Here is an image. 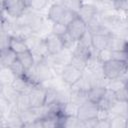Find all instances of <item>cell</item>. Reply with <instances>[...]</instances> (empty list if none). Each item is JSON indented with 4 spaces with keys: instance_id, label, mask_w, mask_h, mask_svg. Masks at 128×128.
Here are the masks:
<instances>
[{
    "instance_id": "f546056e",
    "label": "cell",
    "mask_w": 128,
    "mask_h": 128,
    "mask_svg": "<svg viewBox=\"0 0 128 128\" xmlns=\"http://www.w3.org/2000/svg\"><path fill=\"white\" fill-rule=\"evenodd\" d=\"M70 64L73 65L74 67H76L77 69L83 71V72H84V71L86 70V68H87V60L84 59V58H81V57H79V56L73 55V54H72V58H71Z\"/></svg>"
},
{
    "instance_id": "cb8c5ba5",
    "label": "cell",
    "mask_w": 128,
    "mask_h": 128,
    "mask_svg": "<svg viewBox=\"0 0 128 128\" xmlns=\"http://www.w3.org/2000/svg\"><path fill=\"white\" fill-rule=\"evenodd\" d=\"M127 116L123 115H115L111 116L109 121H110V128H126L127 127Z\"/></svg>"
},
{
    "instance_id": "5b68a950",
    "label": "cell",
    "mask_w": 128,
    "mask_h": 128,
    "mask_svg": "<svg viewBox=\"0 0 128 128\" xmlns=\"http://www.w3.org/2000/svg\"><path fill=\"white\" fill-rule=\"evenodd\" d=\"M98 110H99V106L97 103L87 100L79 106L77 116L83 121L95 119V118H97Z\"/></svg>"
},
{
    "instance_id": "484cf974",
    "label": "cell",
    "mask_w": 128,
    "mask_h": 128,
    "mask_svg": "<svg viewBox=\"0 0 128 128\" xmlns=\"http://www.w3.org/2000/svg\"><path fill=\"white\" fill-rule=\"evenodd\" d=\"M125 83H126V80L123 77H119V78H115V79H109L107 84H106V88L109 90H112L114 92H117L120 89L125 87Z\"/></svg>"
},
{
    "instance_id": "ffe728a7",
    "label": "cell",
    "mask_w": 128,
    "mask_h": 128,
    "mask_svg": "<svg viewBox=\"0 0 128 128\" xmlns=\"http://www.w3.org/2000/svg\"><path fill=\"white\" fill-rule=\"evenodd\" d=\"M109 112H110V117L111 116H115V115L127 116V114H128V101L117 100L113 104V106L110 108Z\"/></svg>"
},
{
    "instance_id": "83f0119b",
    "label": "cell",
    "mask_w": 128,
    "mask_h": 128,
    "mask_svg": "<svg viewBox=\"0 0 128 128\" xmlns=\"http://www.w3.org/2000/svg\"><path fill=\"white\" fill-rule=\"evenodd\" d=\"M28 7L34 11L40 12L46 8V6L50 3L49 0H26Z\"/></svg>"
},
{
    "instance_id": "9c48e42d",
    "label": "cell",
    "mask_w": 128,
    "mask_h": 128,
    "mask_svg": "<svg viewBox=\"0 0 128 128\" xmlns=\"http://www.w3.org/2000/svg\"><path fill=\"white\" fill-rule=\"evenodd\" d=\"M44 41L47 45V48L50 54H57L61 52L63 49H65L61 37L52 32H50L48 35L44 37Z\"/></svg>"
},
{
    "instance_id": "52a82bcc",
    "label": "cell",
    "mask_w": 128,
    "mask_h": 128,
    "mask_svg": "<svg viewBox=\"0 0 128 128\" xmlns=\"http://www.w3.org/2000/svg\"><path fill=\"white\" fill-rule=\"evenodd\" d=\"M84 72L77 69L76 67H74L73 65L71 64H67L64 69H63V72L61 74V80L69 87V86H72L73 84H75L77 81H79L81 79V77L83 76Z\"/></svg>"
},
{
    "instance_id": "7bdbcfd3",
    "label": "cell",
    "mask_w": 128,
    "mask_h": 128,
    "mask_svg": "<svg viewBox=\"0 0 128 128\" xmlns=\"http://www.w3.org/2000/svg\"><path fill=\"white\" fill-rule=\"evenodd\" d=\"M126 128H128V120H127V127Z\"/></svg>"
},
{
    "instance_id": "ab89813d",
    "label": "cell",
    "mask_w": 128,
    "mask_h": 128,
    "mask_svg": "<svg viewBox=\"0 0 128 128\" xmlns=\"http://www.w3.org/2000/svg\"><path fill=\"white\" fill-rule=\"evenodd\" d=\"M125 18H126V20L128 21V11H127V12H125Z\"/></svg>"
},
{
    "instance_id": "b9f144b4",
    "label": "cell",
    "mask_w": 128,
    "mask_h": 128,
    "mask_svg": "<svg viewBox=\"0 0 128 128\" xmlns=\"http://www.w3.org/2000/svg\"><path fill=\"white\" fill-rule=\"evenodd\" d=\"M126 64H127V67H128V59H127V61H126Z\"/></svg>"
},
{
    "instance_id": "277c9868",
    "label": "cell",
    "mask_w": 128,
    "mask_h": 128,
    "mask_svg": "<svg viewBox=\"0 0 128 128\" xmlns=\"http://www.w3.org/2000/svg\"><path fill=\"white\" fill-rule=\"evenodd\" d=\"M87 29H88L87 23L85 21H83L78 15L67 25L68 33L76 42H78L83 37V35L86 33Z\"/></svg>"
},
{
    "instance_id": "f1b7e54d",
    "label": "cell",
    "mask_w": 128,
    "mask_h": 128,
    "mask_svg": "<svg viewBox=\"0 0 128 128\" xmlns=\"http://www.w3.org/2000/svg\"><path fill=\"white\" fill-rule=\"evenodd\" d=\"M83 3H84L83 0H64L62 4L67 9H69V10H71V11H73V12L78 14V12H79L80 8L82 7Z\"/></svg>"
},
{
    "instance_id": "603a6c76",
    "label": "cell",
    "mask_w": 128,
    "mask_h": 128,
    "mask_svg": "<svg viewBox=\"0 0 128 128\" xmlns=\"http://www.w3.org/2000/svg\"><path fill=\"white\" fill-rule=\"evenodd\" d=\"M15 105H16L19 113L22 112V111L30 109L31 108V104H30L28 93H20L18 98H17V100H16Z\"/></svg>"
},
{
    "instance_id": "6da1fadb",
    "label": "cell",
    "mask_w": 128,
    "mask_h": 128,
    "mask_svg": "<svg viewBox=\"0 0 128 128\" xmlns=\"http://www.w3.org/2000/svg\"><path fill=\"white\" fill-rule=\"evenodd\" d=\"M78 14L67 9L63 4H51L48 12L47 18L52 23H62L68 25Z\"/></svg>"
},
{
    "instance_id": "ac0fdd59",
    "label": "cell",
    "mask_w": 128,
    "mask_h": 128,
    "mask_svg": "<svg viewBox=\"0 0 128 128\" xmlns=\"http://www.w3.org/2000/svg\"><path fill=\"white\" fill-rule=\"evenodd\" d=\"M17 59L24 66V68L26 70H28L31 67H33L35 65V63H36L35 58H34V55H33L32 51H30V50H27L25 52H22V53L17 54Z\"/></svg>"
},
{
    "instance_id": "1f68e13d",
    "label": "cell",
    "mask_w": 128,
    "mask_h": 128,
    "mask_svg": "<svg viewBox=\"0 0 128 128\" xmlns=\"http://www.w3.org/2000/svg\"><path fill=\"white\" fill-rule=\"evenodd\" d=\"M11 70L14 72V74L16 76H25V73H26V69L24 68V66L19 62L18 59H16L10 66Z\"/></svg>"
},
{
    "instance_id": "60d3db41",
    "label": "cell",
    "mask_w": 128,
    "mask_h": 128,
    "mask_svg": "<svg viewBox=\"0 0 128 128\" xmlns=\"http://www.w3.org/2000/svg\"><path fill=\"white\" fill-rule=\"evenodd\" d=\"M126 51L128 52V39H127V43H126Z\"/></svg>"
},
{
    "instance_id": "ee69618b",
    "label": "cell",
    "mask_w": 128,
    "mask_h": 128,
    "mask_svg": "<svg viewBox=\"0 0 128 128\" xmlns=\"http://www.w3.org/2000/svg\"><path fill=\"white\" fill-rule=\"evenodd\" d=\"M127 101H128V96H127Z\"/></svg>"
},
{
    "instance_id": "3957f363",
    "label": "cell",
    "mask_w": 128,
    "mask_h": 128,
    "mask_svg": "<svg viewBox=\"0 0 128 128\" xmlns=\"http://www.w3.org/2000/svg\"><path fill=\"white\" fill-rule=\"evenodd\" d=\"M127 70L126 62L111 59L103 64V72L107 79H115L122 77Z\"/></svg>"
},
{
    "instance_id": "ba28073f",
    "label": "cell",
    "mask_w": 128,
    "mask_h": 128,
    "mask_svg": "<svg viewBox=\"0 0 128 128\" xmlns=\"http://www.w3.org/2000/svg\"><path fill=\"white\" fill-rule=\"evenodd\" d=\"M35 69H36L37 77H38V80L40 83H44V82H48V81L53 80L55 74L45 59L36 62L35 63Z\"/></svg>"
},
{
    "instance_id": "f35d334b",
    "label": "cell",
    "mask_w": 128,
    "mask_h": 128,
    "mask_svg": "<svg viewBox=\"0 0 128 128\" xmlns=\"http://www.w3.org/2000/svg\"><path fill=\"white\" fill-rule=\"evenodd\" d=\"M51 4H62L64 0H49Z\"/></svg>"
},
{
    "instance_id": "e0dca14e",
    "label": "cell",
    "mask_w": 128,
    "mask_h": 128,
    "mask_svg": "<svg viewBox=\"0 0 128 128\" xmlns=\"http://www.w3.org/2000/svg\"><path fill=\"white\" fill-rule=\"evenodd\" d=\"M1 86V91H0V96L10 103H16V100L19 96V92H17L11 85H0Z\"/></svg>"
},
{
    "instance_id": "d6986e66",
    "label": "cell",
    "mask_w": 128,
    "mask_h": 128,
    "mask_svg": "<svg viewBox=\"0 0 128 128\" xmlns=\"http://www.w3.org/2000/svg\"><path fill=\"white\" fill-rule=\"evenodd\" d=\"M107 88L105 86H92L87 93L88 100L98 103L105 95Z\"/></svg>"
},
{
    "instance_id": "4fadbf2b",
    "label": "cell",
    "mask_w": 128,
    "mask_h": 128,
    "mask_svg": "<svg viewBox=\"0 0 128 128\" xmlns=\"http://www.w3.org/2000/svg\"><path fill=\"white\" fill-rule=\"evenodd\" d=\"M126 43H127V40L124 37H122L116 33H112L109 37L108 48H110L112 51L126 50Z\"/></svg>"
},
{
    "instance_id": "8992f818",
    "label": "cell",
    "mask_w": 128,
    "mask_h": 128,
    "mask_svg": "<svg viewBox=\"0 0 128 128\" xmlns=\"http://www.w3.org/2000/svg\"><path fill=\"white\" fill-rule=\"evenodd\" d=\"M46 91H47V89L42 84L33 86V88L28 93L31 108L32 107H41V106L45 105Z\"/></svg>"
},
{
    "instance_id": "d4e9b609",
    "label": "cell",
    "mask_w": 128,
    "mask_h": 128,
    "mask_svg": "<svg viewBox=\"0 0 128 128\" xmlns=\"http://www.w3.org/2000/svg\"><path fill=\"white\" fill-rule=\"evenodd\" d=\"M84 128V121L78 116H66L63 128Z\"/></svg>"
},
{
    "instance_id": "8fae6325",
    "label": "cell",
    "mask_w": 128,
    "mask_h": 128,
    "mask_svg": "<svg viewBox=\"0 0 128 128\" xmlns=\"http://www.w3.org/2000/svg\"><path fill=\"white\" fill-rule=\"evenodd\" d=\"M11 86L19 93H29V91L33 88L32 83H30L25 76H16L14 81L12 82Z\"/></svg>"
},
{
    "instance_id": "8d00e7d4",
    "label": "cell",
    "mask_w": 128,
    "mask_h": 128,
    "mask_svg": "<svg viewBox=\"0 0 128 128\" xmlns=\"http://www.w3.org/2000/svg\"><path fill=\"white\" fill-rule=\"evenodd\" d=\"M116 93V97L118 100H122V101H127V96H128V90L126 89V87L120 89L119 91L115 92Z\"/></svg>"
},
{
    "instance_id": "836d02e7",
    "label": "cell",
    "mask_w": 128,
    "mask_h": 128,
    "mask_svg": "<svg viewBox=\"0 0 128 128\" xmlns=\"http://www.w3.org/2000/svg\"><path fill=\"white\" fill-rule=\"evenodd\" d=\"M61 39L63 41V44H64V48L66 49H70V50H73L74 47L76 46L77 42L70 36V34L67 32L65 33L63 36H61Z\"/></svg>"
},
{
    "instance_id": "44dd1931",
    "label": "cell",
    "mask_w": 128,
    "mask_h": 128,
    "mask_svg": "<svg viewBox=\"0 0 128 128\" xmlns=\"http://www.w3.org/2000/svg\"><path fill=\"white\" fill-rule=\"evenodd\" d=\"M15 78L16 75L10 67L0 68V85H11Z\"/></svg>"
},
{
    "instance_id": "74e56055",
    "label": "cell",
    "mask_w": 128,
    "mask_h": 128,
    "mask_svg": "<svg viewBox=\"0 0 128 128\" xmlns=\"http://www.w3.org/2000/svg\"><path fill=\"white\" fill-rule=\"evenodd\" d=\"M95 128H110V121L109 119H104V120H98L96 123Z\"/></svg>"
},
{
    "instance_id": "7402d4cb",
    "label": "cell",
    "mask_w": 128,
    "mask_h": 128,
    "mask_svg": "<svg viewBox=\"0 0 128 128\" xmlns=\"http://www.w3.org/2000/svg\"><path fill=\"white\" fill-rule=\"evenodd\" d=\"M32 53L34 55V58H35V61L38 62V61H41L43 59H45L50 53L48 51V48H47V45L44 41V38L42 39V41L40 42V44L34 49L32 50Z\"/></svg>"
},
{
    "instance_id": "4dcf8cb0",
    "label": "cell",
    "mask_w": 128,
    "mask_h": 128,
    "mask_svg": "<svg viewBox=\"0 0 128 128\" xmlns=\"http://www.w3.org/2000/svg\"><path fill=\"white\" fill-rule=\"evenodd\" d=\"M96 55H97V58L99 60V62H101L102 64L110 61L112 59V50L108 47L96 52Z\"/></svg>"
},
{
    "instance_id": "9a60e30c",
    "label": "cell",
    "mask_w": 128,
    "mask_h": 128,
    "mask_svg": "<svg viewBox=\"0 0 128 128\" xmlns=\"http://www.w3.org/2000/svg\"><path fill=\"white\" fill-rule=\"evenodd\" d=\"M9 48L12 51H14L16 54H19V53H22V52H25V51L29 50L26 43H25V40L23 38H20V37H17V36H11L10 37Z\"/></svg>"
},
{
    "instance_id": "f6af8a7d",
    "label": "cell",
    "mask_w": 128,
    "mask_h": 128,
    "mask_svg": "<svg viewBox=\"0 0 128 128\" xmlns=\"http://www.w3.org/2000/svg\"><path fill=\"white\" fill-rule=\"evenodd\" d=\"M127 116H128V114H127Z\"/></svg>"
},
{
    "instance_id": "7c38bea8",
    "label": "cell",
    "mask_w": 128,
    "mask_h": 128,
    "mask_svg": "<svg viewBox=\"0 0 128 128\" xmlns=\"http://www.w3.org/2000/svg\"><path fill=\"white\" fill-rule=\"evenodd\" d=\"M91 43L92 48L95 52H98L106 47H108L110 35H101V34H91Z\"/></svg>"
},
{
    "instance_id": "4316f807",
    "label": "cell",
    "mask_w": 128,
    "mask_h": 128,
    "mask_svg": "<svg viewBox=\"0 0 128 128\" xmlns=\"http://www.w3.org/2000/svg\"><path fill=\"white\" fill-rule=\"evenodd\" d=\"M42 39H43V38L40 37V36L38 35V33H32V34H30L29 36H27L24 40H25V43H26L28 49H29L30 51H32V50H34V49L40 44V42L42 41Z\"/></svg>"
},
{
    "instance_id": "5bb4252c",
    "label": "cell",
    "mask_w": 128,
    "mask_h": 128,
    "mask_svg": "<svg viewBox=\"0 0 128 128\" xmlns=\"http://www.w3.org/2000/svg\"><path fill=\"white\" fill-rule=\"evenodd\" d=\"M118 99L116 97V93L114 91H112V90L107 89L104 97L97 104H98L99 108H102V109H105V110H110V108L113 106V104Z\"/></svg>"
},
{
    "instance_id": "2e32d148",
    "label": "cell",
    "mask_w": 128,
    "mask_h": 128,
    "mask_svg": "<svg viewBox=\"0 0 128 128\" xmlns=\"http://www.w3.org/2000/svg\"><path fill=\"white\" fill-rule=\"evenodd\" d=\"M16 59H17V54L14 51H12L9 47L1 49V57H0L1 67H9Z\"/></svg>"
},
{
    "instance_id": "d6a6232c",
    "label": "cell",
    "mask_w": 128,
    "mask_h": 128,
    "mask_svg": "<svg viewBox=\"0 0 128 128\" xmlns=\"http://www.w3.org/2000/svg\"><path fill=\"white\" fill-rule=\"evenodd\" d=\"M51 32L58 35V36H63L65 33L68 32L67 30V25L62 24V23H53L51 26Z\"/></svg>"
},
{
    "instance_id": "e575fe53",
    "label": "cell",
    "mask_w": 128,
    "mask_h": 128,
    "mask_svg": "<svg viewBox=\"0 0 128 128\" xmlns=\"http://www.w3.org/2000/svg\"><path fill=\"white\" fill-rule=\"evenodd\" d=\"M112 59L126 62L128 59V52L126 50H117V51H112Z\"/></svg>"
},
{
    "instance_id": "d590c367",
    "label": "cell",
    "mask_w": 128,
    "mask_h": 128,
    "mask_svg": "<svg viewBox=\"0 0 128 128\" xmlns=\"http://www.w3.org/2000/svg\"><path fill=\"white\" fill-rule=\"evenodd\" d=\"M113 7L114 9L125 13L128 11V0H114Z\"/></svg>"
},
{
    "instance_id": "30bf717a",
    "label": "cell",
    "mask_w": 128,
    "mask_h": 128,
    "mask_svg": "<svg viewBox=\"0 0 128 128\" xmlns=\"http://www.w3.org/2000/svg\"><path fill=\"white\" fill-rule=\"evenodd\" d=\"M98 14H99V10L93 2H91V3H85L84 2L82 7L80 8V10L78 12V16L83 21H85L87 24Z\"/></svg>"
},
{
    "instance_id": "7a4b0ae2",
    "label": "cell",
    "mask_w": 128,
    "mask_h": 128,
    "mask_svg": "<svg viewBox=\"0 0 128 128\" xmlns=\"http://www.w3.org/2000/svg\"><path fill=\"white\" fill-rule=\"evenodd\" d=\"M28 8L26 0H2V10L14 19L22 16Z\"/></svg>"
}]
</instances>
